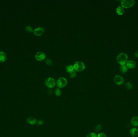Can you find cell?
Wrapping results in <instances>:
<instances>
[{"instance_id":"10","label":"cell","mask_w":138,"mask_h":137,"mask_svg":"<svg viewBox=\"0 0 138 137\" xmlns=\"http://www.w3.org/2000/svg\"><path fill=\"white\" fill-rule=\"evenodd\" d=\"M130 133L132 137H138V129L135 127L132 128L130 131Z\"/></svg>"},{"instance_id":"13","label":"cell","mask_w":138,"mask_h":137,"mask_svg":"<svg viewBox=\"0 0 138 137\" xmlns=\"http://www.w3.org/2000/svg\"><path fill=\"white\" fill-rule=\"evenodd\" d=\"M7 56L6 54L4 51H0V62H4L7 60Z\"/></svg>"},{"instance_id":"6","label":"cell","mask_w":138,"mask_h":137,"mask_svg":"<svg viewBox=\"0 0 138 137\" xmlns=\"http://www.w3.org/2000/svg\"><path fill=\"white\" fill-rule=\"evenodd\" d=\"M46 57V55L45 52L43 51H38L35 55V58L36 60L38 61H43L45 60Z\"/></svg>"},{"instance_id":"1","label":"cell","mask_w":138,"mask_h":137,"mask_svg":"<svg viewBox=\"0 0 138 137\" xmlns=\"http://www.w3.org/2000/svg\"><path fill=\"white\" fill-rule=\"evenodd\" d=\"M116 60L121 65H125L128 61V56L125 53H120L117 56Z\"/></svg>"},{"instance_id":"7","label":"cell","mask_w":138,"mask_h":137,"mask_svg":"<svg viewBox=\"0 0 138 137\" xmlns=\"http://www.w3.org/2000/svg\"><path fill=\"white\" fill-rule=\"evenodd\" d=\"M113 81L116 85L120 86L123 84L125 80L122 76L119 75H117L114 76L113 79Z\"/></svg>"},{"instance_id":"22","label":"cell","mask_w":138,"mask_h":137,"mask_svg":"<svg viewBox=\"0 0 138 137\" xmlns=\"http://www.w3.org/2000/svg\"><path fill=\"white\" fill-rule=\"evenodd\" d=\"M125 87L128 89H131L132 88V85L130 82H127L125 85Z\"/></svg>"},{"instance_id":"17","label":"cell","mask_w":138,"mask_h":137,"mask_svg":"<svg viewBox=\"0 0 138 137\" xmlns=\"http://www.w3.org/2000/svg\"><path fill=\"white\" fill-rule=\"evenodd\" d=\"M55 95L58 97H59L62 94V92L61 91V89L57 88L55 90Z\"/></svg>"},{"instance_id":"21","label":"cell","mask_w":138,"mask_h":137,"mask_svg":"<svg viewBox=\"0 0 138 137\" xmlns=\"http://www.w3.org/2000/svg\"><path fill=\"white\" fill-rule=\"evenodd\" d=\"M45 62L46 63V64L47 65H49V66H51L53 65V62L52 61V60L50 59L47 58L45 59Z\"/></svg>"},{"instance_id":"5","label":"cell","mask_w":138,"mask_h":137,"mask_svg":"<svg viewBox=\"0 0 138 137\" xmlns=\"http://www.w3.org/2000/svg\"><path fill=\"white\" fill-rule=\"evenodd\" d=\"M135 4L134 0H123L121 2V6L124 8H129L133 6Z\"/></svg>"},{"instance_id":"25","label":"cell","mask_w":138,"mask_h":137,"mask_svg":"<svg viewBox=\"0 0 138 137\" xmlns=\"http://www.w3.org/2000/svg\"><path fill=\"white\" fill-rule=\"evenodd\" d=\"M37 123L38 125H39V126H41V125H42L43 124L44 121L42 120H40L38 121H37Z\"/></svg>"},{"instance_id":"19","label":"cell","mask_w":138,"mask_h":137,"mask_svg":"<svg viewBox=\"0 0 138 137\" xmlns=\"http://www.w3.org/2000/svg\"><path fill=\"white\" fill-rule=\"evenodd\" d=\"M69 76L72 79L76 77V72L75 70H73L72 72H70L69 73Z\"/></svg>"},{"instance_id":"9","label":"cell","mask_w":138,"mask_h":137,"mask_svg":"<svg viewBox=\"0 0 138 137\" xmlns=\"http://www.w3.org/2000/svg\"><path fill=\"white\" fill-rule=\"evenodd\" d=\"M126 66L128 68L132 69L135 68L136 66V63L134 61L130 60L127 61L126 63Z\"/></svg>"},{"instance_id":"27","label":"cell","mask_w":138,"mask_h":137,"mask_svg":"<svg viewBox=\"0 0 138 137\" xmlns=\"http://www.w3.org/2000/svg\"><path fill=\"white\" fill-rule=\"evenodd\" d=\"M134 55L136 57H138V50H137L134 53Z\"/></svg>"},{"instance_id":"26","label":"cell","mask_w":138,"mask_h":137,"mask_svg":"<svg viewBox=\"0 0 138 137\" xmlns=\"http://www.w3.org/2000/svg\"><path fill=\"white\" fill-rule=\"evenodd\" d=\"M53 92V91L52 89H48L47 91L48 94L49 95H52Z\"/></svg>"},{"instance_id":"12","label":"cell","mask_w":138,"mask_h":137,"mask_svg":"<svg viewBox=\"0 0 138 137\" xmlns=\"http://www.w3.org/2000/svg\"><path fill=\"white\" fill-rule=\"evenodd\" d=\"M131 123L134 127L138 126V116L133 117L131 120Z\"/></svg>"},{"instance_id":"11","label":"cell","mask_w":138,"mask_h":137,"mask_svg":"<svg viewBox=\"0 0 138 137\" xmlns=\"http://www.w3.org/2000/svg\"><path fill=\"white\" fill-rule=\"evenodd\" d=\"M37 120L35 117H30L27 119V122L29 124L31 125H34L37 123Z\"/></svg>"},{"instance_id":"16","label":"cell","mask_w":138,"mask_h":137,"mask_svg":"<svg viewBox=\"0 0 138 137\" xmlns=\"http://www.w3.org/2000/svg\"><path fill=\"white\" fill-rule=\"evenodd\" d=\"M66 71L68 73L72 72L73 70H74V68H73V65H68L66 66Z\"/></svg>"},{"instance_id":"2","label":"cell","mask_w":138,"mask_h":137,"mask_svg":"<svg viewBox=\"0 0 138 137\" xmlns=\"http://www.w3.org/2000/svg\"><path fill=\"white\" fill-rule=\"evenodd\" d=\"M74 70L77 72H82L85 70L86 66L83 62L81 61H77L73 65Z\"/></svg>"},{"instance_id":"18","label":"cell","mask_w":138,"mask_h":137,"mask_svg":"<svg viewBox=\"0 0 138 137\" xmlns=\"http://www.w3.org/2000/svg\"><path fill=\"white\" fill-rule=\"evenodd\" d=\"M25 30L27 32L31 33L33 32V29L32 27L30 26V25H27L26 26V27L25 28Z\"/></svg>"},{"instance_id":"24","label":"cell","mask_w":138,"mask_h":137,"mask_svg":"<svg viewBox=\"0 0 138 137\" xmlns=\"http://www.w3.org/2000/svg\"><path fill=\"white\" fill-rule=\"evenodd\" d=\"M97 137H107V136L105 133H100L97 135Z\"/></svg>"},{"instance_id":"23","label":"cell","mask_w":138,"mask_h":137,"mask_svg":"<svg viewBox=\"0 0 138 137\" xmlns=\"http://www.w3.org/2000/svg\"><path fill=\"white\" fill-rule=\"evenodd\" d=\"M86 137H97V135L95 132H91L88 134Z\"/></svg>"},{"instance_id":"20","label":"cell","mask_w":138,"mask_h":137,"mask_svg":"<svg viewBox=\"0 0 138 137\" xmlns=\"http://www.w3.org/2000/svg\"><path fill=\"white\" fill-rule=\"evenodd\" d=\"M103 129V126L101 124L97 125L95 128L97 132H99Z\"/></svg>"},{"instance_id":"4","label":"cell","mask_w":138,"mask_h":137,"mask_svg":"<svg viewBox=\"0 0 138 137\" xmlns=\"http://www.w3.org/2000/svg\"><path fill=\"white\" fill-rule=\"evenodd\" d=\"M67 79L64 77L59 78L56 81V85L57 88L59 89L63 88L67 85Z\"/></svg>"},{"instance_id":"3","label":"cell","mask_w":138,"mask_h":137,"mask_svg":"<svg viewBox=\"0 0 138 137\" xmlns=\"http://www.w3.org/2000/svg\"><path fill=\"white\" fill-rule=\"evenodd\" d=\"M45 85L49 89H53L56 85V82L55 79L51 77H49L45 80Z\"/></svg>"},{"instance_id":"14","label":"cell","mask_w":138,"mask_h":137,"mask_svg":"<svg viewBox=\"0 0 138 137\" xmlns=\"http://www.w3.org/2000/svg\"><path fill=\"white\" fill-rule=\"evenodd\" d=\"M116 12L118 15H122L124 13L125 10L124 8L121 5L118 6L116 9Z\"/></svg>"},{"instance_id":"8","label":"cell","mask_w":138,"mask_h":137,"mask_svg":"<svg viewBox=\"0 0 138 137\" xmlns=\"http://www.w3.org/2000/svg\"><path fill=\"white\" fill-rule=\"evenodd\" d=\"M45 31V30L44 28L42 27H39L34 29L33 33L36 36H40L43 34Z\"/></svg>"},{"instance_id":"15","label":"cell","mask_w":138,"mask_h":137,"mask_svg":"<svg viewBox=\"0 0 138 137\" xmlns=\"http://www.w3.org/2000/svg\"><path fill=\"white\" fill-rule=\"evenodd\" d=\"M128 70V68L126 65H121L120 67V70L122 73L125 74L126 73Z\"/></svg>"}]
</instances>
